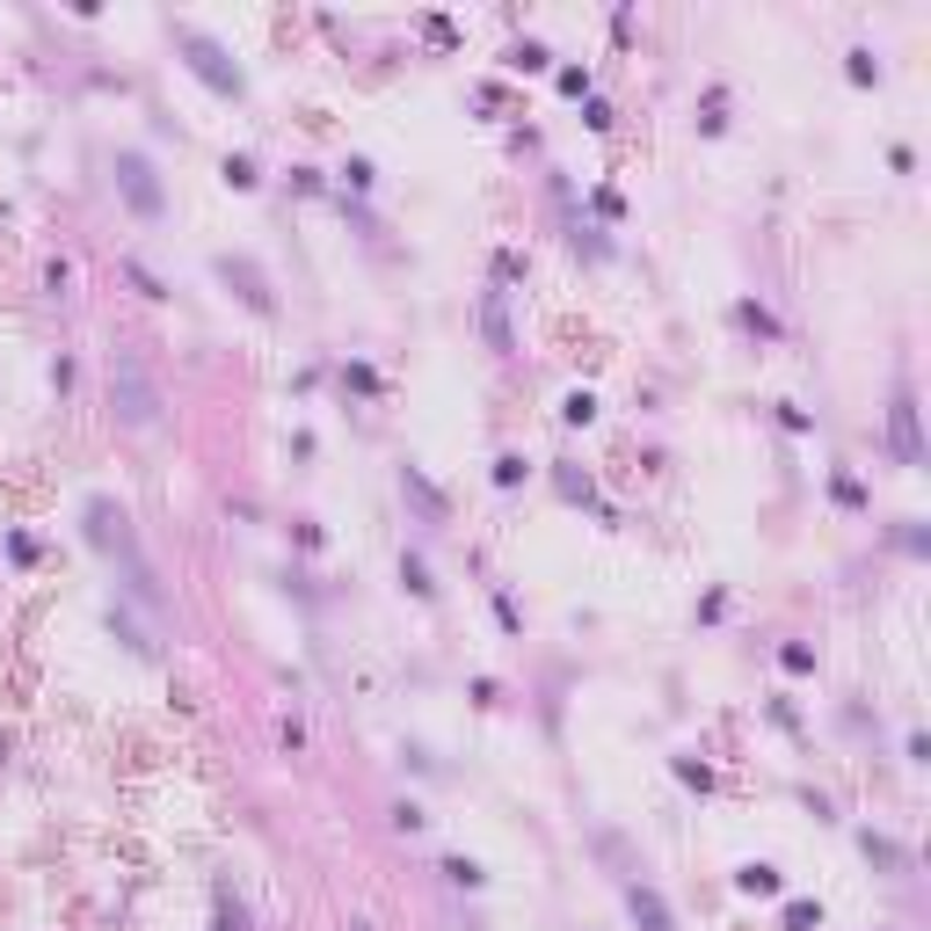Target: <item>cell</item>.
I'll use <instances>...</instances> for the list:
<instances>
[{"label":"cell","instance_id":"obj_7","mask_svg":"<svg viewBox=\"0 0 931 931\" xmlns=\"http://www.w3.org/2000/svg\"><path fill=\"white\" fill-rule=\"evenodd\" d=\"M401 495L415 503V517H423V525H445V517H451L445 487H437V481H423V465H401Z\"/></svg>","mask_w":931,"mask_h":931},{"label":"cell","instance_id":"obj_9","mask_svg":"<svg viewBox=\"0 0 931 931\" xmlns=\"http://www.w3.org/2000/svg\"><path fill=\"white\" fill-rule=\"evenodd\" d=\"M481 335H487V349H517V335H509V299L503 291H481Z\"/></svg>","mask_w":931,"mask_h":931},{"label":"cell","instance_id":"obj_21","mask_svg":"<svg viewBox=\"0 0 931 931\" xmlns=\"http://www.w3.org/2000/svg\"><path fill=\"white\" fill-rule=\"evenodd\" d=\"M131 284H139L146 299H168V291H161V277H153V269H146V263H131Z\"/></svg>","mask_w":931,"mask_h":931},{"label":"cell","instance_id":"obj_5","mask_svg":"<svg viewBox=\"0 0 931 931\" xmlns=\"http://www.w3.org/2000/svg\"><path fill=\"white\" fill-rule=\"evenodd\" d=\"M117 189H124V204H131L139 219H161V211H168L161 175H153V161H146V153H117Z\"/></svg>","mask_w":931,"mask_h":931},{"label":"cell","instance_id":"obj_3","mask_svg":"<svg viewBox=\"0 0 931 931\" xmlns=\"http://www.w3.org/2000/svg\"><path fill=\"white\" fill-rule=\"evenodd\" d=\"M175 44H183V59H189V73H197L211 95H226V102H241L248 95V81H241V66L226 59L219 44L204 37V30H175Z\"/></svg>","mask_w":931,"mask_h":931},{"label":"cell","instance_id":"obj_14","mask_svg":"<svg viewBox=\"0 0 931 931\" xmlns=\"http://www.w3.org/2000/svg\"><path fill=\"white\" fill-rule=\"evenodd\" d=\"M823 924V910H815V903H786V931H815Z\"/></svg>","mask_w":931,"mask_h":931},{"label":"cell","instance_id":"obj_11","mask_svg":"<svg viewBox=\"0 0 931 931\" xmlns=\"http://www.w3.org/2000/svg\"><path fill=\"white\" fill-rule=\"evenodd\" d=\"M735 881H743L749 895H779V873H771V866H743Z\"/></svg>","mask_w":931,"mask_h":931},{"label":"cell","instance_id":"obj_1","mask_svg":"<svg viewBox=\"0 0 931 931\" xmlns=\"http://www.w3.org/2000/svg\"><path fill=\"white\" fill-rule=\"evenodd\" d=\"M88 547L95 553H110V561L124 567V589H131V597H139L146 611H161L168 597H161V575H153V561H146L139 553V539H131V517H124L117 503H110V495H88Z\"/></svg>","mask_w":931,"mask_h":931},{"label":"cell","instance_id":"obj_2","mask_svg":"<svg viewBox=\"0 0 931 931\" xmlns=\"http://www.w3.org/2000/svg\"><path fill=\"white\" fill-rule=\"evenodd\" d=\"M110 407H117V423L139 429V437L161 423L168 393H161V379H153V365H146L139 349H110Z\"/></svg>","mask_w":931,"mask_h":931},{"label":"cell","instance_id":"obj_10","mask_svg":"<svg viewBox=\"0 0 931 931\" xmlns=\"http://www.w3.org/2000/svg\"><path fill=\"white\" fill-rule=\"evenodd\" d=\"M211 931H248V910H241V903H233L226 888L211 895Z\"/></svg>","mask_w":931,"mask_h":931},{"label":"cell","instance_id":"obj_4","mask_svg":"<svg viewBox=\"0 0 931 931\" xmlns=\"http://www.w3.org/2000/svg\"><path fill=\"white\" fill-rule=\"evenodd\" d=\"M888 451H895V465H924V429H917V393H910V379H895V401H888Z\"/></svg>","mask_w":931,"mask_h":931},{"label":"cell","instance_id":"obj_15","mask_svg":"<svg viewBox=\"0 0 931 931\" xmlns=\"http://www.w3.org/2000/svg\"><path fill=\"white\" fill-rule=\"evenodd\" d=\"M844 73H851L859 88H873V81H881V66H873V51H851V66H844Z\"/></svg>","mask_w":931,"mask_h":931},{"label":"cell","instance_id":"obj_19","mask_svg":"<svg viewBox=\"0 0 931 931\" xmlns=\"http://www.w3.org/2000/svg\"><path fill=\"white\" fill-rule=\"evenodd\" d=\"M509 66H517V73H539V66H547V51H539V44H517V51H509Z\"/></svg>","mask_w":931,"mask_h":931},{"label":"cell","instance_id":"obj_13","mask_svg":"<svg viewBox=\"0 0 931 931\" xmlns=\"http://www.w3.org/2000/svg\"><path fill=\"white\" fill-rule=\"evenodd\" d=\"M779 663H786L793 677H808V669H815V648H801V641H786V648H779Z\"/></svg>","mask_w":931,"mask_h":931},{"label":"cell","instance_id":"obj_16","mask_svg":"<svg viewBox=\"0 0 931 931\" xmlns=\"http://www.w3.org/2000/svg\"><path fill=\"white\" fill-rule=\"evenodd\" d=\"M226 183H233V189H255L263 175H255V161H241V153H233V161H226Z\"/></svg>","mask_w":931,"mask_h":931},{"label":"cell","instance_id":"obj_6","mask_svg":"<svg viewBox=\"0 0 931 931\" xmlns=\"http://www.w3.org/2000/svg\"><path fill=\"white\" fill-rule=\"evenodd\" d=\"M211 269H219V277L233 284V291H241L248 306H255V313H277V299H269V277H263V269H255V263H248V255H219V263H211Z\"/></svg>","mask_w":931,"mask_h":931},{"label":"cell","instance_id":"obj_8","mask_svg":"<svg viewBox=\"0 0 931 931\" xmlns=\"http://www.w3.org/2000/svg\"><path fill=\"white\" fill-rule=\"evenodd\" d=\"M627 910H633V924H641V931H677V924H669V903L648 888V881H627Z\"/></svg>","mask_w":931,"mask_h":931},{"label":"cell","instance_id":"obj_17","mask_svg":"<svg viewBox=\"0 0 931 931\" xmlns=\"http://www.w3.org/2000/svg\"><path fill=\"white\" fill-rule=\"evenodd\" d=\"M525 481V459H517V451H503V459H495V487H517Z\"/></svg>","mask_w":931,"mask_h":931},{"label":"cell","instance_id":"obj_12","mask_svg":"<svg viewBox=\"0 0 931 931\" xmlns=\"http://www.w3.org/2000/svg\"><path fill=\"white\" fill-rule=\"evenodd\" d=\"M401 583L415 589V597H429V589H437V583H429V567L415 561V553H401Z\"/></svg>","mask_w":931,"mask_h":931},{"label":"cell","instance_id":"obj_18","mask_svg":"<svg viewBox=\"0 0 931 931\" xmlns=\"http://www.w3.org/2000/svg\"><path fill=\"white\" fill-rule=\"evenodd\" d=\"M445 881H459V888H481V866H473V859H445Z\"/></svg>","mask_w":931,"mask_h":931},{"label":"cell","instance_id":"obj_20","mask_svg":"<svg viewBox=\"0 0 931 931\" xmlns=\"http://www.w3.org/2000/svg\"><path fill=\"white\" fill-rule=\"evenodd\" d=\"M561 415H567V423H589V415H597V401H589V393H567Z\"/></svg>","mask_w":931,"mask_h":931}]
</instances>
